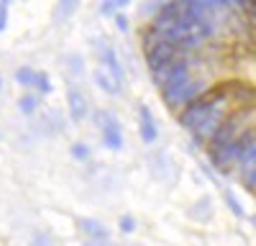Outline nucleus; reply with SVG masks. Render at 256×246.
Segmentation results:
<instances>
[{
	"label": "nucleus",
	"mask_w": 256,
	"mask_h": 246,
	"mask_svg": "<svg viewBox=\"0 0 256 246\" xmlns=\"http://www.w3.org/2000/svg\"><path fill=\"white\" fill-rule=\"evenodd\" d=\"M256 126V108H241V110H233L223 128L218 131V136L212 138V144L208 146V154H216V152H223V149H230V146H238V141Z\"/></svg>",
	"instance_id": "1"
},
{
	"label": "nucleus",
	"mask_w": 256,
	"mask_h": 246,
	"mask_svg": "<svg viewBox=\"0 0 256 246\" xmlns=\"http://www.w3.org/2000/svg\"><path fill=\"white\" fill-rule=\"evenodd\" d=\"M152 80L154 85L164 92L169 88H180L184 85V82L192 80V62H190V54L184 52L182 56H177L174 62H169V64H164L162 70L152 72Z\"/></svg>",
	"instance_id": "2"
},
{
	"label": "nucleus",
	"mask_w": 256,
	"mask_h": 246,
	"mask_svg": "<svg viewBox=\"0 0 256 246\" xmlns=\"http://www.w3.org/2000/svg\"><path fill=\"white\" fill-rule=\"evenodd\" d=\"M208 88H205V82H200V80H195L192 77L190 82H184V85H180V88H169V90H164L162 92V98H164V102L172 110H177V116L190 106V102H195L202 92H205Z\"/></svg>",
	"instance_id": "3"
},
{
	"label": "nucleus",
	"mask_w": 256,
	"mask_h": 246,
	"mask_svg": "<svg viewBox=\"0 0 256 246\" xmlns=\"http://www.w3.org/2000/svg\"><path fill=\"white\" fill-rule=\"evenodd\" d=\"M95 52L100 54V64L108 70V74L123 88L126 72H123V64H120V59H118V52L110 46V41H108V38H95Z\"/></svg>",
	"instance_id": "4"
},
{
	"label": "nucleus",
	"mask_w": 256,
	"mask_h": 246,
	"mask_svg": "<svg viewBox=\"0 0 256 246\" xmlns=\"http://www.w3.org/2000/svg\"><path fill=\"white\" fill-rule=\"evenodd\" d=\"M144 54H146V64H148V70L156 72V70H162L164 64H169V62H174L177 56H182L184 52H180L177 46H172L169 41H159V44L144 49Z\"/></svg>",
	"instance_id": "5"
},
{
	"label": "nucleus",
	"mask_w": 256,
	"mask_h": 246,
	"mask_svg": "<svg viewBox=\"0 0 256 246\" xmlns=\"http://www.w3.org/2000/svg\"><path fill=\"white\" fill-rule=\"evenodd\" d=\"M100 120V131H102V144L113 152H120L123 149V134H120V126H118V118L108 110H102L98 116Z\"/></svg>",
	"instance_id": "6"
},
{
	"label": "nucleus",
	"mask_w": 256,
	"mask_h": 246,
	"mask_svg": "<svg viewBox=\"0 0 256 246\" xmlns=\"http://www.w3.org/2000/svg\"><path fill=\"white\" fill-rule=\"evenodd\" d=\"M67 102H70V116H72V120L74 123H82L84 118H88V113H90V106H88V98H84V92L80 90V88H70V92H67Z\"/></svg>",
	"instance_id": "7"
},
{
	"label": "nucleus",
	"mask_w": 256,
	"mask_h": 246,
	"mask_svg": "<svg viewBox=\"0 0 256 246\" xmlns=\"http://www.w3.org/2000/svg\"><path fill=\"white\" fill-rule=\"evenodd\" d=\"M138 116H141V126H138V134L144 138V144H154L159 138V128H156V120H154V113L148 106H141L138 108Z\"/></svg>",
	"instance_id": "8"
},
{
	"label": "nucleus",
	"mask_w": 256,
	"mask_h": 246,
	"mask_svg": "<svg viewBox=\"0 0 256 246\" xmlns=\"http://www.w3.org/2000/svg\"><path fill=\"white\" fill-rule=\"evenodd\" d=\"M254 172H256V141L251 144L248 149H244V154H241V159H238V164H236V177L244 182V180H248Z\"/></svg>",
	"instance_id": "9"
},
{
	"label": "nucleus",
	"mask_w": 256,
	"mask_h": 246,
	"mask_svg": "<svg viewBox=\"0 0 256 246\" xmlns=\"http://www.w3.org/2000/svg\"><path fill=\"white\" fill-rule=\"evenodd\" d=\"M80 228H82V234H88V236L95 238V241H108V238H110L108 228H105L102 223L92 220V218H82V220H80Z\"/></svg>",
	"instance_id": "10"
},
{
	"label": "nucleus",
	"mask_w": 256,
	"mask_h": 246,
	"mask_svg": "<svg viewBox=\"0 0 256 246\" xmlns=\"http://www.w3.org/2000/svg\"><path fill=\"white\" fill-rule=\"evenodd\" d=\"M92 80H95V85H98L100 90H105L108 95H118V92H120V85H118V82H116L108 72H105V70H95Z\"/></svg>",
	"instance_id": "11"
},
{
	"label": "nucleus",
	"mask_w": 256,
	"mask_h": 246,
	"mask_svg": "<svg viewBox=\"0 0 256 246\" xmlns=\"http://www.w3.org/2000/svg\"><path fill=\"white\" fill-rule=\"evenodd\" d=\"M223 200H226V205H228V210L236 216V218H246V210L241 208V202H238V198L233 195L230 190H223Z\"/></svg>",
	"instance_id": "12"
},
{
	"label": "nucleus",
	"mask_w": 256,
	"mask_h": 246,
	"mask_svg": "<svg viewBox=\"0 0 256 246\" xmlns=\"http://www.w3.org/2000/svg\"><path fill=\"white\" fill-rule=\"evenodd\" d=\"M36 74H38V72H34L31 67H20V70L16 72V80H18V85H20V88H34Z\"/></svg>",
	"instance_id": "13"
},
{
	"label": "nucleus",
	"mask_w": 256,
	"mask_h": 246,
	"mask_svg": "<svg viewBox=\"0 0 256 246\" xmlns=\"http://www.w3.org/2000/svg\"><path fill=\"white\" fill-rule=\"evenodd\" d=\"M18 108H20V113L31 116V113L38 108V98H36V95H24V98L18 100Z\"/></svg>",
	"instance_id": "14"
},
{
	"label": "nucleus",
	"mask_w": 256,
	"mask_h": 246,
	"mask_svg": "<svg viewBox=\"0 0 256 246\" xmlns=\"http://www.w3.org/2000/svg\"><path fill=\"white\" fill-rule=\"evenodd\" d=\"M34 88L38 90V95H49V92H52V80H49V74H46V72H38Z\"/></svg>",
	"instance_id": "15"
},
{
	"label": "nucleus",
	"mask_w": 256,
	"mask_h": 246,
	"mask_svg": "<svg viewBox=\"0 0 256 246\" xmlns=\"http://www.w3.org/2000/svg\"><path fill=\"white\" fill-rule=\"evenodd\" d=\"M90 146L88 144H82V141H77V144H72V156L77 159V162H88L90 159Z\"/></svg>",
	"instance_id": "16"
},
{
	"label": "nucleus",
	"mask_w": 256,
	"mask_h": 246,
	"mask_svg": "<svg viewBox=\"0 0 256 246\" xmlns=\"http://www.w3.org/2000/svg\"><path fill=\"white\" fill-rule=\"evenodd\" d=\"M74 8H77V3H74V0H64V3H59V6H56V10H54V18H62V20H64V18H67V16L74 10Z\"/></svg>",
	"instance_id": "17"
},
{
	"label": "nucleus",
	"mask_w": 256,
	"mask_h": 246,
	"mask_svg": "<svg viewBox=\"0 0 256 246\" xmlns=\"http://www.w3.org/2000/svg\"><path fill=\"white\" fill-rule=\"evenodd\" d=\"M118 226H120V231H123V234H134V231H136V220H134V216H123Z\"/></svg>",
	"instance_id": "18"
},
{
	"label": "nucleus",
	"mask_w": 256,
	"mask_h": 246,
	"mask_svg": "<svg viewBox=\"0 0 256 246\" xmlns=\"http://www.w3.org/2000/svg\"><path fill=\"white\" fill-rule=\"evenodd\" d=\"M8 26V3H0V34Z\"/></svg>",
	"instance_id": "19"
},
{
	"label": "nucleus",
	"mask_w": 256,
	"mask_h": 246,
	"mask_svg": "<svg viewBox=\"0 0 256 246\" xmlns=\"http://www.w3.org/2000/svg\"><path fill=\"white\" fill-rule=\"evenodd\" d=\"M113 20H116V28H118V31H128V18H126L123 13H116Z\"/></svg>",
	"instance_id": "20"
},
{
	"label": "nucleus",
	"mask_w": 256,
	"mask_h": 246,
	"mask_svg": "<svg viewBox=\"0 0 256 246\" xmlns=\"http://www.w3.org/2000/svg\"><path fill=\"white\" fill-rule=\"evenodd\" d=\"M116 10H118L116 3H102V6H100V13H102V16H116Z\"/></svg>",
	"instance_id": "21"
},
{
	"label": "nucleus",
	"mask_w": 256,
	"mask_h": 246,
	"mask_svg": "<svg viewBox=\"0 0 256 246\" xmlns=\"http://www.w3.org/2000/svg\"><path fill=\"white\" fill-rule=\"evenodd\" d=\"M244 188H246L248 192H256V172H254L248 180H244Z\"/></svg>",
	"instance_id": "22"
},
{
	"label": "nucleus",
	"mask_w": 256,
	"mask_h": 246,
	"mask_svg": "<svg viewBox=\"0 0 256 246\" xmlns=\"http://www.w3.org/2000/svg\"><path fill=\"white\" fill-rule=\"evenodd\" d=\"M31 246H49V241H46V236L34 234V241H31Z\"/></svg>",
	"instance_id": "23"
},
{
	"label": "nucleus",
	"mask_w": 256,
	"mask_h": 246,
	"mask_svg": "<svg viewBox=\"0 0 256 246\" xmlns=\"http://www.w3.org/2000/svg\"><path fill=\"white\" fill-rule=\"evenodd\" d=\"M0 90H3V77H0Z\"/></svg>",
	"instance_id": "24"
},
{
	"label": "nucleus",
	"mask_w": 256,
	"mask_h": 246,
	"mask_svg": "<svg viewBox=\"0 0 256 246\" xmlns=\"http://www.w3.org/2000/svg\"><path fill=\"white\" fill-rule=\"evenodd\" d=\"M84 246H100V244H84Z\"/></svg>",
	"instance_id": "25"
},
{
	"label": "nucleus",
	"mask_w": 256,
	"mask_h": 246,
	"mask_svg": "<svg viewBox=\"0 0 256 246\" xmlns=\"http://www.w3.org/2000/svg\"><path fill=\"white\" fill-rule=\"evenodd\" d=\"M251 223H254V226H256V216H254V218H251Z\"/></svg>",
	"instance_id": "26"
}]
</instances>
